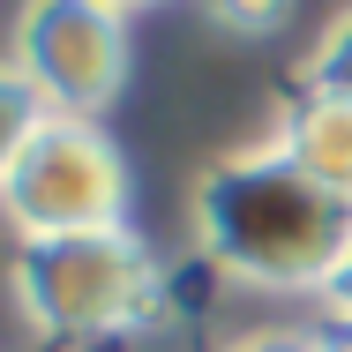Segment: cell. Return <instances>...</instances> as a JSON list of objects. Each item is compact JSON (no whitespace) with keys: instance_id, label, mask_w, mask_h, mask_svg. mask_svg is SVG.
I'll return each instance as SVG.
<instances>
[{"instance_id":"6da1fadb","label":"cell","mask_w":352,"mask_h":352,"mask_svg":"<svg viewBox=\"0 0 352 352\" xmlns=\"http://www.w3.org/2000/svg\"><path fill=\"white\" fill-rule=\"evenodd\" d=\"M195 248L248 292H315L352 248V203L315 188L278 150H232L195 180Z\"/></svg>"},{"instance_id":"7a4b0ae2","label":"cell","mask_w":352,"mask_h":352,"mask_svg":"<svg viewBox=\"0 0 352 352\" xmlns=\"http://www.w3.org/2000/svg\"><path fill=\"white\" fill-rule=\"evenodd\" d=\"M8 285L30 330L45 338H113L157 300V255L135 225L113 232H60V240H15Z\"/></svg>"},{"instance_id":"3957f363","label":"cell","mask_w":352,"mask_h":352,"mask_svg":"<svg viewBox=\"0 0 352 352\" xmlns=\"http://www.w3.org/2000/svg\"><path fill=\"white\" fill-rule=\"evenodd\" d=\"M128 157L105 135V120L45 113V128L23 142V157L0 180V217L15 240H60V232H113L128 225Z\"/></svg>"},{"instance_id":"277c9868","label":"cell","mask_w":352,"mask_h":352,"mask_svg":"<svg viewBox=\"0 0 352 352\" xmlns=\"http://www.w3.org/2000/svg\"><path fill=\"white\" fill-rule=\"evenodd\" d=\"M15 68L30 75V90L75 113V120H105V105H120L128 68H135V38H128V8L113 0H38L15 15Z\"/></svg>"},{"instance_id":"5b68a950","label":"cell","mask_w":352,"mask_h":352,"mask_svg":"<svg viewBox=\"0 0 352 352\" xmlns=\"http://www.w3.org/2000/svg\"><path fill=\"white\" fill-rule=\"evenodd\" d=\"M270 150L285 165H300L315 188L345 195L352 203V105L345 98H322V90H292L270 120Z\"/></svg>"},{"instance_id":"8992f818","label":"cell","mask_w":352,"mask_h":352,"mask_svg":"<svg viewBox=\"0 0 352 352\" xmlns=\"http://www.w3.org/2000/svg\"><path fill=\"white\" fill-rule=\"evenodd\" d=\"M45 113H53V105L30 90V75L15 68V60H0V180H8V165L23 157V142L45 128Z\"/></svg>"},{"instance_id":"52a82bcc","label":"cell","mask_w":352,"mask_h":352,"mask_svg":"<svg viewBox=\"0 0 352 352\" xmlns=\"http://www.w3.org/2000/svg\"><path fill=\"white\" fill-rule=\"evenodd\" d=\"M300 90H322V98H345L352 105V8L322 30V45L300 60Z\"/></svg>"},{"instance_id":"ba28073f","label":"cell","mask_w":352,"mask_h":352,"mask_svg":"<svg viewBox=\"0 0 352 352\" xmlns=\"http://www.w3.org/2000/svg\"><path fill=\"white\" fill-rule=\"evenodd\" d=\"M210 23L217 30H278L285 8H210Z\"/></svg>"},{"instance_id":"9c48e42d","label":"cell","mask_w":352,"mask_h":352,"mask_svg":"<svg viewBox=\"0 0 352 352\" xmlns=\"http://www.w3.org/2000/svg\"><path fill=\"white\" fill-rule=\"evenodd\" d=\"M322 307L338 315V330H352V248H345V263H338V278L322 285Z\"/></svg>"},{"instance_id":"30bf717a","label":"cell","mask_w":352,"mask_h":352,"mask_svg":"<svg viewBox=\"0 0 352 352\" xmlns=\"http://www.w3.org/2000/svg\"><path fill=\"white\" fill-rule=\"evenodd\" d=\"M225 352H315V338H300V330H255V338H240Z\"/></svg>"},{"instance_id":"8fae6325","label":"cell","mask_w":352,"mask_h":352,"mask_svg":"<svg viewBox=\"0 0 352 352\" xmlns=\"http://www.w3.org/2000/svg\"><path fill=\"white\" fill-rule=\"evenodd\" d=\"M315 352H352V330H330V338H315Z\"/></svg>"}]
</instances>
